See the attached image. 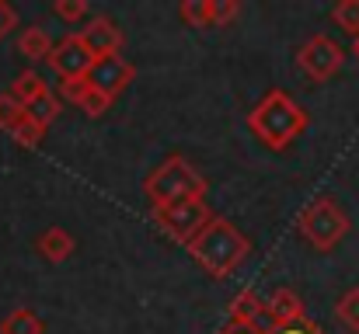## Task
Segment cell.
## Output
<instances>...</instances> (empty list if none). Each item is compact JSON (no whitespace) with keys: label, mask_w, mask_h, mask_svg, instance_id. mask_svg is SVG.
Here are the masks:
<instances>
[{"label":"cell","mask_w":359,"mask_h":334,"mask_svg":"<svg viewBox=\"0 0 359 334\" xmlns=\"http://www.w3.org/2000/svg\"><path fill=\"white\" fill-rule=\"evenodd\" d=\"M353 56L359 60V39H353Z\"/></svg>","instance_id":"obj_29"},{"label":"cell","mask_w":359,"mask_h":334,"mask_svg":"<svg viewBox=\"0 0 359 334\" xmlns=\"http://www.w3.org/2000/svg\"><path fill=\"white\" fill-rule=\"evenodd\" d=\"M21 118H25V105H18L11 95H0V129L11 132Z\"/></svg>","instance_id":"obj_24"},{"label":"cell","mask_w":359,"mask_h":334,"mask_svg":"<svg viewBox=\"0 0 359 334\" xmlns=\"http://www.w3.org/2000/svg\"><path fill=\"white\" fill-rule=\"evenodd\" d=\"M185 251L192 254V261H196L210 279H227V275H234L241 265H244L251 244H248V237H244L231 220L213 216V220L206 223V230H203Z\"/></svg>","instance_id":"obj_2"},{"label":"cell","mask_w":359,"mask_h":334,"mask_svg":"<svg viewBox=\"0 0 359 334\" xmlns=\"http://www.w3.org/2000/svg\"><path fill=\"white\" fill-rule=\"evenodd\" d=\"M307 122L311 118H307L304 105L283 88L265 91L262 102L248 111V129L269 150H286L293 139H300L307 132Z\"/></svg>","instance_id":"obj_1"},{"label":"cell","mask_w":359,"mask_h":334,"mask_svg":"<svg viewBox=\"0 0 359 334\" xmlns=\"http://www.w3.org/2000/svg\"><path fill=\"white\" fill-rule=\"evenodd\" d=\"M81 39H84V46L95 53V56H116L122 49V28L112 21V18H105V14H95V18H88V25L77 32Z\"/></svg>","instance_id":"obj_11"},{"label":"cell","mask_w":359,"mask_h":334,"mask_svg":"<svg viewBox=\"0 0 359 334\" xmlns=\"http://www.w3.org/2000/svg\"><path fill=\"white\" fill-rule=\"evenodd\" d=\"M231 324H234V328H244V331L272 334V324H269V310H265V300H262L255 289H241L238 296L231 300Z\"/></svg>","instance_id":"obj_10"},{"label":"cell","mask_w":359,"mask_h":334,"mask_svg":"<svg viewBox=\"0 0 359 334\" xmlns=\"http://www.w3.org/2000/svg\"><path fill=\"white\" fill-rule=\"evenodd\" d=\"M53 14L67 25H81L88 18V0H56L53 4Z\"/></svg>","instance_id":"obj_21"},{"label":"cell","mask_w":359,"mask_h":334,"mask_svg":"<svg viewBox=\"0 0 359 334\" xmlns=\"http://www.w3.org/2000/svg\"><path fill=\"white\" fill-rule=\"evenodd\" d=\"M18 21H21V18H18V11H14L7 0H0V42H4L14 28H18Z\"/></svg>","instance_id":"obj_26"},{"label":"cell","mask_w":359,"mask_h":334,"mask_svg":"<svg viewBox=\"0 0 359 334\" xmlns=\"http://www.w3.org/2000/svg\"><path fill=\"white\" fill-rule=\"evenodd\" d=\"M133 77H136V67H133L126 56L116 53V56H98V60H95V67H91V74H88V84L116 102L122 91L133 84Z\"/></svg>","instance_id":"obj_8"},{"label":"cell","mask_w":359,"mask_h":334,"mask_svg":"<svg viewBox=\"0 0 359 334\" xmlns=\"http://www.w3.org/2000/svg\"><path fill=\"white\" fill-rule=\"evenodd\" d=\"M46 91H49V84L42 81V74L25 70V74H18V77H14V84H11V91H7V95H11L18 105H25V109H28V105H32L35 98H42Z\"/></svg>","instance_id":"obj_15"},{"label":"cell","mask_w":359,"mask_h":334,"mask_svg":"<svg viewBox=\"0 0 359 334\" xmlns=\"http://www.w3.org/2000/svg\"><path fill=\"white\" fill-rule=\"evenodd\" d=\"M35 251H39L49 265H63V261L77 251V240H74V233H70L67 226L53 223V226H46V230L35 237Z\"/></svg>","instance_id":"obj_12"},{"label":"cell","mask_w":359,"mask_h":334,"mask_svg":"<svg viewBox=\"0 0 359 334\" xmlns=\"http://www.w3.org/2000/svg\"><path fill=\"white\" fill-rule=\"evenodd\" d=\"M353 223H349V213L332 199V195H318L314 202H307L297 216V233L321 254L335 251L346 237H349Z\"/></svg>","instance_id":"obj_4"},{"label":"cell","mask_w":359,"mask_h":334,"mask_svg":"<svg viewBox=\"0 0 359 334\" xmlns=\"http://www.w3.org/2000/svg\"><path fill=\"white\" fill-rule=\"evenodd\" d=\"M265 310H269L272 331H279V328H297V324L307 321L304 300H300V293L290 289V286H276V289L265 296Z\"/></svg>","instance_id":"obj_9"},{"label":"cell","mask_w":359,"mask_h":334,"mask_svg":"<svg viewBox=\"0 0 359 334\" xmlns=\"http://www.w3.org/2000/svg\"><path fill=\"white\" fill-rule=\"evenodd\" d=\"M346 67V49L332 39V35H311L300 49H297V70L314 81V84H325L332 81L339 70Z\"/></svg>","instance_id":"obj_6"},{"label":"cell","mask_w":359,"mask_h":334,"mask_svg":"<svg viewBox=\"0 0 359 334\" xmlns=\"http://www.w3.org/2000/svg\"><path fill=\"white\" fill-rule=\"evenodd\" d=\"M241 18V0H213V28H227Z\"/></svg>","instance_id":"obj_23"},{"label":"cell","mask_w":359,"mask_h":334,"mask_svg":"<svg viewBox=\"0 0 359 334\" xmlns=\"http://www.w3.org/2000/svg\"><path fill=\"white\" fill-rule=\"evenodd\" d=\"M91 91L88 77H77V81H60V98L70 102V105H81V98Z\"/></svg>","instance_id":"obj_25"},{"label":"cell","mask_w":359,"mask_h":334,"mask_svg":"<svg viewBox=\"0 0 359 334\" xmlns=\"http://www.w3.org/2000/svg\"><path fill=\"white\" fill-rule=\"evenodd\" d=\"M150 220L157 223V230H161L168 240L189 247V244L206 230V223L213 220V213H210L206 199H185V202H175V206L150 209Z\"/></svg>","instance_id":"obj_5"},{"label":"cell","mask_w":359,"mask_h":334,"mask_svg":"<svg viewBox=\"0 0 359 334\" xmlns=\"http://www.w3.org/2000/svg\"><path fill=\"white\" fill-rule=\"evenodd\" d=\"M178 18L189 28H213V0H182Z\"/></svg>","instance_id":"obj_17"},{"label":"cell","mask_w":359,"mask_h":334,"mask_svg":"<svg viewBox=\"0 0 359 334\" xmlns=\"http://www.w3.org/2000/svg\"><path fill=\"white\" fill-rule=\"evenodd\" d=\"M95 60H98V56L84 46V39H81L77 32H70V35H63V39L53 46L46 67H49L60 81H77V77H88V74H91Z\"/></svg>","instance_id":"obj_7"},{"label":"cell","mask_w":359,"mask_h":334,"mask_svg":"<svg viewBox=\"0 0 359 334\" xmlns=\"http://www.w3.org/2000/svg\"><path fill=\"white\" fill-rule=\"evenodd\" d=\"M332 21H335L346 35L359 39V0H339V4L332 7Z\"/></svg>","instance_id":"obj_20"},{"label":"cell","mask_w":359,"mask_h":334,"mask_svg":"<svg viewBox=\"0 0 359 334\" xmlns=\"http://www.w3.org/2000/svg\"><path fill=\"white\" fill-rule=\"evenodd\" d=\"M77 109L84 111V115H88V118H102V115H105V111L112 109V98H109V95H102V91H95V88H91V91H88V95H84V98H81V105H77Z\"/></svg>","instance_id":"obj_22"},{"label":"cell","mask_w":359,"mask_h":334,"mask_svg":"<svg viewBox=\"0 0 359 334\" xmlns=\"http://www.w3.org/2000/svg\"><path fill=\"white\" fill-rule=\"evenodd\" d=\"M335 321L346 328L349 334H359V286L346 289L335 303Z\"/></svg>","instance_id":"obj_16"},{"label":"cell","mask_w":359,"mask_h":334,"mask_svg":"<svg viewBox=\"0 0 359 334\" xmlns=\"http://www.w3.org/2000/svg\"><path fill=\"white\" fill-rule=\"evenodd\" d=\"M53 39H49V32L42 28V25H28V28H21V35H18V53L25 56V60H32V63H46L49 60V53H53Z\"/></svg>","instance_id":"obj_13"},{"label":"cell","mask_w":359,"mask_h":334,"mask_svg":"<svg viewBox=\"0 0 359 334\" xmlns=\"http://www.w3.org/2000/svg\"><path fill=\"white\" fill-rule=\"evenodd\" d=\"M206 192H210L206 174L182 153H175L164 164H157L147 174V181H143V195L150 199L154 209L175 206V202H185V199H206Z\"/></svg>","instance_id":"obj_3"},{"label":"cell","mask_w":359,"mask_h":334,"mask_svg":"<svg viewBox=\"0 0 359 334\" xmlns=\"http://www.w3.org/2000/svg\"><path fill=\"white\" fill-rule=\"evenodd\" d=\"M11 139H14L21 150H35V146L46 139V129H42V125H39V122H35V118L25 111V118H21V122L11 129Z\"/></svg>","instance_id":"obj_18"},{"label":"cell","mask_w":359,"mask_h":334,"mask_svg":"<svg viewBox=\"0 0 359 334\" xmlns=\"http://www.w3.org/2000/svg\"><path fill=\"white\" fill-rule=\"evenodd\" d=\"M272 334H328V331L307 317V321H304V324H297V328H279V331H272Z\"/></svg>","instance_id":"obj_27"},{"label":"cell","mask_w":359,"mask_h":334,"mask_svg":"<svg viewBox=\"0 0 359 334\" xmlns=\"http://www.w3.org/2000/svg\"><path fill=\"white\" fill-rule=\"evenodd\" d=\"M0 334H46V324L32 307H14L0 321Z\"/></svg>","instance_id":"obj_14"},{"label":"cell","mask_w":359,"mask_h":334,"mask_svg":"<svg viewBox=\"0 0 359 334\" xmlns=\"http://www.w3.org/2000/svg\"><path fill=\"white\" fill-rule=\"evenodd\" d=\"M217 334H258V331H244V328H234V324H227L224 331H217Z\"/></svg>","instance_id":"obj_28"},{"label":"cell","mask_w":359,"mask_h":334,"mask_svg":"<svg viewBox=\"0 0 359 334\" xmlns=\"http://www.w3.org/2000/svg\"><path fill=\"white\" fill-rule=\"evenodd\" d=\"M25 111H28V115H32V118H35L42 129H49V125L60 118V98H56V91L49 88L42 98H35V102H32V105H28Z\"/></svg>","instance_id":"obj_19"}]
</instances>
